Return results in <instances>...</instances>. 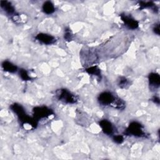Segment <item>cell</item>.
Listing matches in <instances>:
<instances>
[{
  "label": "cell",
  "mask_w": 160,
  "mask_h": 160,
  "mask_svg": "<svg viewBox=\"0 0 160 160\" xmlns=\"http://www.w3.org/2000/svg\"><path fill=\"white\" fill-rule=\"evenodd\" d=\"M152 31H153V32L156 34H157V35H159V22H158V23H156L154 25V26H153V28H152Z\"/></svg>",
  "instance_id": "d6986e66"
},
{
  "label": "cell",
  "mask_w": 160,
  "mask_h": 160,
  "mask_svg": "<svg viewBox=\"0 0 160 160\" xmlns=\"http://www.w3.org/2000/svg\"><path fill=\"white\" fill-rule=\"evenodd\" d=\"M1 8L6 12L8 16L11 17L17 16L15 8L11 2L8 1H0Z\"/></svg>",
  "instance_id": "9c48e42d"
},
{
  "label": "cell",
  "mask_w": 160,
  "mask_h": 160,
  "mask_svg": "<svg viewBox=\"0 0 160 160\" xmlns=\"http://www.w3.org/2000/svg\"><path fill=\"white\" fill-rule=\"evenodd\" d=\"M19 77L22 81H31L32 79L31 77L29 75L28 72L24 69H20L19 70Z\"/></svg>",
  "instance_id": "2e32d148"
},
{
  "label": "cell",
  "mask_w": 160,
  "mask_h": 160,
  "mask_svg": "<svg viewBox=\"0 0 160 160\" xmlns=\"http://www.w3.org/2000/svg\"><path fill=\"white\" fill-rule=\"evenodd\" d=\"M138 4L139 6V9H144L145 8H151L154 12H158L159 11V8L152 1H138Z\"/></svg>",
  "instance_id": "7c38bea8"
},
{
  "label": "cell",
  "mask_w": 160,
  "mask_h": 160,
  "mask_svg": "<svg viewBox=\"0 0 160 160\" xmlns=\"http://www.w3.org/2000/svg\"><path fill=\"white\" fill-rule=\"evenodd\" d=\"M56 96L59 101L66 104H74L78 101L75 94L64 88L57 90L56 91Z\"/></svg>",
  "instance_id": "3957f363"
},
{
  "label": "cell",
  "mask_w": 160,
  "mask_h": 160,
  "mask_svg": "<svg viewBox=\"0 0 160 160\" xmlns=\"http://www.w3.org/2000/svg\"><path fill=\"white\" fill-rule=\"evenodd\" d=\"M120 18L124 24L128 29L135 30L139 27V22L131 15L122 13L120 14Z\"/></svg>",
  "instance_id": "8992f818"
},
{
  "label": "cell",
  "mask_w": 160,
  "mask_h": 160,
  "mask_svg": "<svg viewBox=\"0 0 160 160\" xmlns=\"http://www.w3.org/2000/svg\"><path fill=\"white\" fill-rule=\"evenodd\" d=\"M42 11L46 14H51L55 11V6L52 2L46 1L42 4Z\"/></svg>",
  "instance_id": "4fadbf2b"
},
{
  "label": "cell",
  "mask_w": 160,
  "mask_h": 160,
  "mask_svg": "<svg viewBox=\"0 0 160 160\" xmlns=\"http://www.w3.org/2000/svg\"><path fill=\"white\" fill-rule=\"evenodd\" d=\"M152 101L154 103H156V104H159V97H158V96H153V98H152Z\"/></svg>",
  "instance_id": "ffe728a7"
},
{
  "label": "cell",
  "mask_w": 160,
  "mask_h": 160,
  "mask_svg": "<svg viewBox=\"0 0 160 160\" xmlns=\"http://www.w3.org/2000/svg\"><path fill=\"white\" fill-rule=\"evenodd\" d=\"M112 140L116 144H121L124 141V137L122 135H120V134L113 135Z\"/></svg>",
  "instance_id": "ac0fdd59"
},
{
  "label": "cell",
  "mask_w": 160,
  "mask_h": 160,
  "mask_svg": "<svg viewBox=\"0 0 160 160\" xmlns=\"http://www.w3.org/2000/svg\"><path fill=\"white\" fill-rule=\"evenodd\" d=\"M117 97L111 92L104 91L101 92L98 97V101L102 106H112L115 102Z\"/></svg>",
  "instance_id": "5b68a950"
},
{
  "label": "cell",
  "mask_w": 160,
  "mask_h": 160,
  "mask_svg": "<svg viewBox=\"0 0 160 160\" xmlns=\"http://www.w3.org/2000/svg\"><path fill=\"white\" fill-rule=\"evenodd\" d=\"M118 85L120 88H127L130 86V81L124 76H121L118 80Z\"/></svg>",
  "instance_id": "9a60e30c"
},
{
  "label": "cell",
  "mask_w": 160,
  "mask_h": 160,
  "mask_svg": "<svg viewBox=\"0 0 160 160\" xmlns=\"http://www.w3.org/2000/svg\"><path fill=\"white\" fill-rule=\"evenodd\" d=\"M10 109L16 115L18 120L20 121L22 125L28 124L33 128H36L38 121L33 117L32 118L29 116L24 107L21 104L16 102L13 103L10 106Z\"/></svg>",
  "instance_id": "6da1fadb"
},
{
  "label": "cell",
  "mask_w": 160,
  "mask_h": 160,
  "mask_svg": "<svg viewBox=\"0 0 160 160\" xmlns=\"http://www.w3.org/2000/svg\"><path fill=\"white\" fill-rule=\"evenodd\" d=\"M33 118L38 121L39 119L48 118L49 116L54 114L53 111L45 106H36L32 109Z\"/></svg>",
  "instance_id": "277c9868"
},
{
  "label": "cell",
  "mask_w": 160,
  "mask_h": 160,
  "mask_svg": "<svg viewBox=\"0 0 160 160\" xmlns=\"http://www.w3.org/2000/svg\"><path fill=\"white\" fill-rule=\"evenodd\" d=\"M64 38L68 41H70L72 40V33L70 29H69V28L66 29V30L64 31Z\"/></svg>",
  "instance_id": "e0dca14e"
},
{
  "label": "cell",
  "mask_w": 160,
  "mask_h": 160,
  "mask_svg": "<svg viewBox=\"0 0 160 160\" xmlns=\"http://www.w3.org/2000/svg\"><path fill=\"white\" fill-rule=\"evenodd\" d=\"M99 125L101 128L102 131L106 135H113L114 132V126L111 121L104 119L99 121Z\"/></svg>",
  "instance_id": "ba28073f"
},
{
  "label": "cell",
  "mask_w": 160,
  "mask_h": 160,
  "mask_svg": "<svg viewBox=\"0 0 160 160\" xmlns=\"http://www.w3.org/2000/svg\"><path fill=\"white\" fill-rule=\"evenodd\" d=\"M126 136H131L137 138H144L146 134L144 130V126L138 121H132L124 132Z\"/></svg>",
  "instance_id": "7a4b0ae2"
},
{
  "label": "cell",
  "mask_w": 160,
  "mask_h": 160,
  "mask_svg": "<svg viewBox=\"0 0 160 160\" xmlns=\"http://www.w3.org/2000/svg\"><path fill=\"white\" fill-rule=\"evenodd\" d=\"M148 81L151 88L157 89L160 85V76L157 72H151L148 75Z\"/></svg>",
  "instance_id": "30bf717a"
},
{
  "label": "cell",
  "mask_w": 160,
  "mask_h": 160,
  "mask_svg": "<svg viewBox=\"0 0 160 160\" xmlns=\"http://www.w3.org/2000/svg\"><path fill=\"white\" fill-rule=\"evenodd\" d=\"M1 67L2 69L10 73H14L18 71V67L16 65L11 62L9 61H4L1 63Z\"/></svg>",
  "instance_id": "8fae6325"
},
{
  "label": "cell",
  "mask_w": 160,
  "mask_h": 160,
  "mask_svg": "<svg viewBox=\"0 0 160 160\" xmlns=\"http://www.w3.org/2000/svg\"><path fill=\"white\" fill-rule=\"evenodd\" d=\"M35 39L40 43L45 45H51L56 41V39L54 36L43 32L38 33L35 36Z\"/></svg>",
  "instance_id": "52a82bcc"
},
{
  "label": "cell",
  "mask_w": 160,
  "mask_h": 160,
  "mask_svg": "<svg viewBox=\"0 0 160 160\" xmlns=\"http://www.w3.org/2000/svg\"><path fill=\"white\" fill-rule=\"evenodd\" d=\"M86 72L87 73H88L90 75H92V76H95L97 78H98L99 79H101L102 75H101V71L100 68H99L98 66H90L88 68L86 69Z\"/></svg>",
  "instance_id": "5bb4252c"
}]
</instances>
